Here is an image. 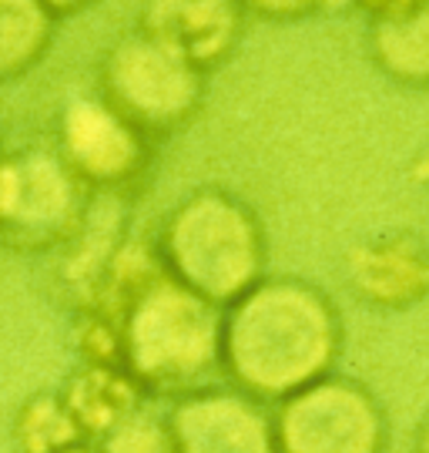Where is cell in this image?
Returning a JSON list of instances; mask_svg holds the SVG:
<instances>
[{"instance_id": "obj_20", "label": "cell", "mask_w": 429, "mask_h": 453, "mask_svg": "<svg viewBox=\"0 0 429 453\" xmlns=\"http://www.w3.org/2000/svg\"><path fill=\"white\" fill-rule=\"evenodd\" d=\"M419 453H429V423L423 426V437H419Z\"/></svg>"}, {"instance_id": "obj_17", "label": "cell", "mask_w": 429, "mask_h": 453, "mask_svg": "<svg viewBox=\"0 0 429 453\" xmlns=\"http://www.w3.org/2000/svg\"><path fill=\"white\" fill-rule=\"evenodd\" d=\"M41 4L48 7V14H78L91 0H41Z\"/></svg>"}, {"instance_id": "obj_1", "label": "cell", "mask_w": 429, "mask_h": 453, "mask_svg": "<svg viewBox=\"0 0 429 453\" xmlns=\"http://www.w3.org/2000/svg\"><path fill=\"white\" fill-rule=\"evenodd\" d=\"M88 326L114 342L118 370L142 389H188L222 359L215 306L158 265L134 289L91 306Z\"/></svg>"}, {"instance_id": "obj_15", "label": "cell", "mask_w": 429, "mask_h": 453, "mask_svg": "<svg viewBox=\"0 0 429 453\" xmlns=\"http://www.w3.org/2000/svg\"><path fill=\"white\" fill-rule=\"evenodd\" d=\"M97 453H175L168 426H161L158 420H151L148 413H134L127 417L118 430H111L108 437L101 440Z\"/></svg>"}, {"instance_id": "obj_14", "label": "cell", "mask_w": 429, "mask_h": 453, "mask_svg": "<svg viewBox=\"0 0 429 453\" xmlns=\"http://www.w3.org/2000/svg\"><path fill=\"white\" fill-rule=\"evenodd\" d=\"M14 443L20 453H64L74 443H84V437L61 396L37 393L17 410Z\"/></svg>"}, {"instance_id": "obj_9", "label": "cell", "mask_w": 429, "mask_h": 453, "mask_svg": "<svg viewBox=\"0 0 429 453\" xmlns=\"http://www.w3.org/2000/svg\"><path fill=\"white\" fill-rule=\"evenodd\" d=\"M144 37L195 71L215 67L239 37L235 0H148Z\"/></svg>"}, {"instance_id": "obj_19", "label": "cell", "mask_w": 429, "mask_h": 453, "mask_svg": "<svg viewBox=\"0 0 429 453\" xmlns=\"http://www.w3.org/2000/svg\"><path fill=\"white\" fill-rule=\"evenodd\" d=\"M64 453H97L95 447H88V443H74V447H67Z\"/></svg>"}, {"instance_id": "obj_7", "label": "cell", "mask_w": 429, "mask_h": 453, "mask_svg": "<svg viewBox=\"0 0 429 453\" xmlns=\"http://www.w3.org/2000/svg\"><path fill=\"white\" fill-rule=\"evenodd\" d=\"M61 162L101 188L125 185L144 165V134L108 101H74L61 121Z\"/></svg>"}, {"instance_id": "obj_16", "label": "cell", "mask_w": 429, "mask_h": 453, "mask_svg": "<svg viewBox=\"0 0 429 453\" xmlns=\"http://www.w3.org/2000/svg\"><path fill=\"white\" fill-rule=\"evenodd\" d=\"M258 14L265 17H299L309 14L316 7H333V4H342V0H249Z\"/></svg>"}, {"instance_id": "obj_18", "label": "cell", "mask_w": 429, "mask_h": 453, "mask_svg": "<svg viewBox=\"0 0 429 453\" xmlns=\"http://www.w3.org/2000/svg\"><path fill=\"white\" fill-rule=\"evenodd\" d=\"M413 179H416V185H423V192L429 195V148L419 155V162H416V168H413Z\"/></svg>"}, {"instance_id": "obj_13", "label": "cell", "mask_w": 429, "mask_h": 453, "mask_svg": "<svg viewBox=\"0 0 429 453\" xmlns=\"http://www.w3.org/2000/svg\"><path fill=\"white\" fill-rule=\"evenodd\" d=\"M50 37V14L41 0H0V78L31 67Z\"/></svg>"}, {"instance_id": "obj_5", "label": "cell", "mask_w": 429, "mask_h": 453, "mask_svg": "<svg viewBox=\"0 0 429 453\" xmlns=\"http://www.w3.org/2000/svg\"><path fill=\"white\" fill-rule=\"evenodd\" d=\"M279 453H379L382 413L359 383L318 376L279 413Z\"/></svg>"}, {"instance_id": "obj_4", "label": "cell", "mask_w": 429, "mask_h": 453, "mask_svg": "<svg viewBox=\"0 0 429 453\" xmlns=\"http://www.w3.org/2000/svg\"><path fill=\"white\" fill-rule=\"evenodd\" d=\"M108 104L127 125L155 134L181 125L202 101V71L168 54L144 34L118 41L104 61Z\"/></svg>"}, {"instance_id": "obj_6", "label": "cell", "mask_w": 429, "mask_h": 453, "mask_svg": "<svg viewBox=\"0 0 429 453\" xmlns=\"http://www.w3.org/2000/svg\"><path fill=\"white\" fill-rule=\"evenodd\" d=\"M80 209L78 175L54 155H0V242L48 245L71 232Z\"/></svg>"}, {"instance_id": "obj_2", "label": "cell", "mask_w": 429, "mask_h": 453, "mask_svg": "<svg viewBox=\"0 0 429 453\" xmlns=\"http://www.w3.org/2000/svg\"><path fill=\"white\" fill-rule=\"evenodd\" d=\"M339 349V316L305 282H265L235 299L222 323V359L245 389L292 396L329 370Z\"/></svg>"}, {"instance_id": "obj_3", "label": "cell", "mask_w": 429, "mask_h": 453, "mask_svg": "<svg viewBox=\"0 0 429 453\" xmlns=\"http://www.w3.org/2000/svg\"><path fill=\"white\" fill-rule=\"evenodd\" d=\"M161 256L168 275L211 306L235 303L262 273V228L239 198L195 192L172 211Z\"/></svg>"}, {"instance_id": "obj_11", "label": "cell", "mask_w": 429, "mask_h": 453, "mask_svg": "<svg viewBox=\"0 0 429 453\" xmlns=\"http://www.w3.org/2000/svg\"><path fill=\"white\" fill-rule=\"evenodd\" d=\"M64 406L84 440H104L142 410V387L118 366L88 363L64 389Z\"/></svg>"}, {"instance_id": "obj_12", "label": "cell", "mask_w": 429, "mask_h": 453, "mask_svg": "<svg viewBox=\"0 0 429 453\" xmlns=\"http://www.w3.org/2000/svg\"><path fill=\"white\" fill-rule=\"evenodd\" d=\"M372 54L396 81H429V0H413L372 24Z\"/></svg>"}, {"instance_id": "obj_10", "label": "cell", "mask_w": 429, "mask_h": 453, "mask_svg": "<svg viewBox=\"0 0 429 453\" xmlns=\"http://www.w3.org/2000/svg\"><path fill=\"white\" fill-rule=\"evenodd\" d=\"M352 286L379 306H406L429 289V256L402 235L359 245L352 252Z\"/></svg>"}, {"instance_id": "obj_8", "label": "cell", "mask_w": 429, "mask_h": 453, "mask_svg": "<svg viewBox=\"0 0 429 453\" xmlns=\"http://www.w3.org/2000/svg\"><path fill=\"white\" fill-rule=\"evenodd\" d=\"M175 453H279L265 413L235 393H195L168 420Z\"/></svg>"}]
</instances>
